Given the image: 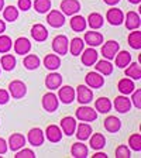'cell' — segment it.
Returning <instances> with one entry per match:
<instances>
[{"mask_svg": "<svg viewBox=\"0 0 141 158\" xmlns=\"http://www.w3.org/2000/svg\"><path fill=\"white\" fill-rule=\"evenodd\" d=\"M76 118L78 120H81V122H95L96 118H97V112H96L93 107H90V106H81V107L76 109Z\"/></svg>", "mask_w": 141, "mask_h": 158, "instance_id": "obj_1", "label": "cell"}, {"mask_svg": "<svg viewBox=\"0 0 141 158\" xmlns=\"http://www.w3.org/2000/svg\"><path fill=\"white\" fill-rule=\"evenodd\" d=\"M75 99L81 105H89L93 99L92 88H89L88 85H79L75 90Z\"/></svg>", "mask_w": 141, "mask_h": 158, "instance_id": "obj_2", "label": "cell"}, {"mask_svg": "<svg viewBox=\"0 0 141 158\" xmlns=\"http://www.w3.org/2000/svg\"><path fill=\"white\" fill-rule=\"evenodd\" d=\"M68 48H69V41L68 37L64 34H59L55 38L52 40V51L58 55H65L68 54Z\"/></svg>", "mask_w": 141, "mask_h": 158, "instance_id": "obj_3", "label": "cell"}, {"mask_svg": "<svg viewBox=\"0 0 141 158\" xmlns=\"http://www.w3.org/2000/svg\"><path fill=\"white\" fill-rule=\"evenodd\" d=\"M9 93L11 95L13 99H23L27 93V86L23 81H11L9 83Z\"/></svg>", "mask_w": 141, "mask_h": 158, "instance_id": "obj_4", "label": "cell"}, {"mask_svg": "<svg viewBox=\"0 0 141 158\" xmlns=\"http://www.w3.org/2000/svg\"><path fill=\"white\" fill-rule=\"evenodd\" d=\"M41 105H43V107H44V110H45V112L52 113V112H55L56 109H58L59 99H58V96H56L55 93L48 92V93H45V95L43 96Z\"/></svg>", "mask_w": 141, "mask_h": 158, "instance_id": "obj_5", "label": "cell"}, {"mask_svg": "<svg viewBox=\"0 0 141 158\" xmlns=\"http://www.w3.org/2000/svg\"><path fill=\"white\" fill-rule=\"evenodd\" d=\"M47 23L54 28H61L65 24V14L59 10H49L47 14Z\"/></svg>", "mask_w": 141, "mask_h": 158, "instance_id": "obj_6", "label": "cell"}, {"mask_svg": "<svg viewBox=\"0 0 141 158\" xmlns=\"http://www.w3.org/2000/svg\"><path fill=\"white\" fill-rule=\"evenodd\" d=\"M118 49H120V45H118L117 41L110 40V41H107V43H105L102 45V56L105 59L112 61V59L116 56V54L118 52Z\"/></svg>", "mask_w": 141, "mask_h": 158, "instance_id": "obj_7", "label": "cell"}, {"mask_svg": "<svg viewBox=\"0 0 141 158\" xmlns=\"http://www.w3.org/2000/svg\"><path fill=\"white\" fill-rule=\"evenodd\" d=\"M112 105L114 106L116 112L124 114V113L130 112V109H131V100L127 98V95H120V96H117V98L113 100Z\"/></svg>", "mask_w": 141, "mask_h": 158, "instance_id": "obj_8", "label": "cell"}, {"mask_svg": "<svg viewBox=\"0 0 141 158\" xmlns=\"http://www.w3.org/2000/svg\"><path fill=\"white\" fill-rule=\"evenodd\" d=\"M58 99L64 105H71V103L75 100V89L72 86H59L58 88Z\"/></svg>", "mask_w": 141, "mask_h": 158, "instance_id": "obj_9", "label": "cell"}, {"mask_svg": "<svg viewBox=\"0 0 141 158\" xmlns=\"http://www.w3.org/2000/svg\"><path fill=\"white\" fill-rule=\"evenodd\" d=\"M27 140H28V143L33 145V147H39L41 144H44L45 135H44V131L39 127H34L28 131Z\"/></svg>", "mask_w": 141, "mask_h": 158, "instance_id": "obj_10", "label": "cell"}, {"mask_svg": "<svg viewBox=\"0 0 141 158\" xmlns=\"http://www.w3.org/2000/svg\"><path fill=\"white\" fill-rule=\"evenodd\" d=\"M59 9L65 16H73L81 10V3L79 0H62Z\"/></svg>", "mask_w": 141, "mask_h": 158, "instance_id": "obj_11", "label": "cell"}, {"mask_svg": "<svg viewBox=\"0 0 141 158\" xmlns=\"http://www.w3.org/2000/svg\"><path fill=\"white\" fill-rule=\"evenodd\" d=\"M106 20H107L112 26H120V24L124 23V13H123L120 9H116V7L109 9L107 13H106Z\"/></svg>", "mask_w": 141, "mask_h": 158, "instance_id": "obj_12", "label": "cell"}, {"mask_svg": "<svg viewBox=\"0 0 141 158\" xmlns=\"http://www.w3.org/2000/svg\"><path fill=\"white\" fill-rule=\"evenodd\" d=\"M13 48L16 54L26 55V54H28L31 51V43H30V40L26 38V37H19L13 43Z\"/></svg>", "mask_w": 141, "mask_h": 158, "instance_id": "obj_13", "label": "cell"}, {"mask_svg": "<svg viewBox=\"0 0 141 158\" xmlns=\"http://www.w3.org/2000/svg\"><path fill=\"white\" fill-rule=\"evenodd\" d=\"M61 130H62V134L68 135V137L75 134V130H76L75 117H72V116H65V117H62V120H61Z\"/></svg>", "mask_w": 141, "mask_h": 158, "instance_id": "obj_14", "label": "cell"}, {"mask_svg": "<svg viewBox=\"0 0 141 158\" xmlns=\"http://www.w3.org/2000/svg\"><path fill=\"white\" fill-rule=\"evenodd\" d=\"M44 135H45V138L49 143H59L62 140V130L56 124H49L48 127L45 128Z\"/></svg>", "mask_w": 141, "mask_h": 158, "instance_id": "obj_15", "label": "cell"}, {"mask_svg": "<svg viewBox=\"0 0 141 158\" xmlns=\"http://www.w3.org/2000/svg\"><path fill=\"white\" fill-rule=\"evenodd\" d=\"M85 82L89 88L92 89H99L105 85V78L103 75H100L99 72H89L85 76Z\"/></svg>", "mask_w": 141, "mask_h": 158, "instance_id": "obj_16", "label": "cell"}, {"mask_svg": "<svg viewBox=\"0 0 141 158\" xmlns=\"http://www.w3.org/2000/svg\"><path fill=\"white\" fill-rule=\"evenodd\" d=\"M7 145H9V148L11 151H19L20 148H23L26 145V137L21 133H13L9 137Z\"/></svg>", "mask_w": 141, "mask_h": 158, "instance_id": "obj_17", "label": "cell"}, {"mask_svg": "<svg viewBox=\"0 0 141 158\" xmlns=\"http://www.w3.org/2000/svg\"><path fill=\"white\" fill-rule=\"evenodd\" d=\"M124 23H126V28L127 30H138L141 26V20H140V14L135 11H127L124 16Z\"/></svg>", "mask_w": 141, "mask_h": 158, "instance_id": "obj_18", "label": "cell"}, {"mask_svg": "<svg viewBox=\"0 0 141 158\" xmlns=\"http://www.w3.org/2000/svg\"><path fill=\"white\" fill-rule=\"evenodd\" d=\"M92 133H93L92 127H90V124H88L86 122L76 124L75 135H76V138H78V141H86V140H89V137H90Z\"/></svg>", "mask_w": 141, "mask_h": 158, "instance_id": "obj_19", "label": "cell"}, {"mask_svg": "<svg viewBox=\"0 0 141 158\" xmlns=\"http://www.w3.org/2000/svg\"><path fill=\"white\" fill-rule=\"evenodd\" d=\"M82 56H81V61H82V64L85 66H92V65H95V62L97 61V56H99V54H97V51H96L95 48H90L89 47L88 49H83L82 52Z\"/></svg>", "mask_w": 141, "mask_h": 158, "instance_id": "obj_20", "label": "cell"}, {"mask_svg": "<svg viewBox=\"0 0 141 158\" xmlns=\"http://www.w3.org/2000/svg\"><path fill=\"white\" fill-rule=\"evenodd\" d=\"M62 85V75H59L58 72L51 71V73L45 76V86L49 90H56L59 86Z\"/></svg>", "mask_w": 141, "mask_h": 158, "instance_id": "obj_21", "label": "cell"}, {"mask_svg": "<svg viewBox=\"0 0 141 158\" xmlns=\"http://www.w3.org/2000/svg\"><path fill=\"white\" fill-rule=\"evenodd\" d=\"M31 37L34 38V41H37V43H43V41H45L47 38H48V30L45 28V26H43V24H34L33 27H31Z\"/></svg>", "mask_w": 141, "mask_h": 158, "instance_id": "obj_22", "label": "cell"}, {"mask_svg": "<svg viewBox=\"0 0 141 158\" xmlns=\"http://www.w3.org/2000/svg\"><path fill=\"white\" fill-rule=\"evenodd\" d=\"M89 47H99L103 43V35L99 31H86L85 38H83Z\"/></svg>", "mask_w": 141, "mask_h": 158, "instance_id": "obj_23", "label": "cell"}, {"mask_svg": "<svg viewBox=\"0 0 141 158\" xmlns=\"http://www.w3.org/2000/svg\"><path fill=\"white\" fill-rule=\"evenodd\" d=\"M69 26H71V28H72L73 31H76V33H82V31L86 30L88 23H86L85 17L78 16V14H73L72 19L69 20Z\"/></svg>", "mask_w": 141, "mask_h": 158, "instance_id": "obj_24", "label": "cell"}, {"mask_svg": "<svg viewBox=\"0 0 141 158\" xmlns=\"http://www.w3.org/2000/svg\"><path fill=\"white\" fill-rule=\"evenodd\" d=\"M71 155L73 158H88L89 157V148L83 143H75L71 147Z\"/></svg>", "mask_w": 141, "mask_h": 158, "instance_id": "obj_25", "label": "cell"}, {"mask_svg": "<svg viewBox=\"0 0 141 158\" xmlns=\"http://www.w3.org/2000/svg\"><path fill=\"white\" fill-rule=\"evenodd\" d=\"M126 76L133 81H140L141 79V65L138 62H130L127 66H126Z\"/></svg>", "mask_w": 141, "mask_h": 158, "instance_id": "obj_26", "label": "cell"}, {"mask_svg": "<svg viewBox=\"0 0 141 158\" xmlns=\"http://www.w3.org/2000/svg\"><path fill=\"white\" fill-rule=\"evenodd\" d=\"M95 69H96V72H99L100 75L109 76V75H112V72H113V64L109 59H100V61H96L95 62Z\"/></svg>", "mask_w": 141, "mask_h": 158, "instance_id": "obj_27", "label": "cell"}, {"mask_svg": "<svg viewBox=\"0 0 141 158\" xmlns=\"http://www.w3.org/2000/svg\"><path fill=\"white\" fill-rule=\"evenodd\" d=\"M130 62H131V54L128 52V51H120V49H118V52L116 54V56H114L116 66L120 69H124Z\"/></svg>", "mask_w": 141, "mask_h": 158, "instance_id": "obj_28", "label": "cell"}, {"mask_svg": "<svg viewBox=\"0 0 141 158\" xmlns=\"http://www.w3.org/2000/svg\"><path fill=\"white\" fill-rule=\"evenodd\" d=\"M117 89L122 95H130V93L135 89V83H134V81L130 78H123L118 81Z\"/></svg>", "mask_w": 141, "mask_h": 158, "instance_id": "obj_29", "label": "cell"}, {"mask_svg": "<svg viewBox=\"0 0 141 158\" xmlns=\"http://www.w3.org/2000/svg\"><path fill=\"white\" fill-rule=\"evenodd\" d=\"M105 128L109 133L114 134V133L120 131V128H122V120L118 117H116V116H109L105 120Z\"/></svg>", "mask_w": 141, "mask_h": 158, "instance_id": "obj_30", "label": "cell"}, {"mask_svg": "<svg viewBox=\"0 0 141 158\" xmlns=\"http://www.w3.org/2000/svg\"><path fill=\"white\" fill-rule=\"evenodd\" d=\"M86 23L92 30H99L102 28L103 24H105V19L100 13H90L86 19Z\"/></svg>", "mask_w": 141, "mask_h": 158, "instance_id": "obj_31", "label": "cell"}, {"mask_svg": "<svg viewBox=\"0 0 141 158\" xmlns=\"http://www.w3.org/2000/svg\"><path fill=\"white\" fill-rule=\"evenodd\" d=\"M113 105H112V100L109 98H99L95 102V110L97 113H102V114H106L112 110Z\"/></svg>", "mask_w": 141, "mask_h": 158, "instance_id": "obj_32", "label": "cell"}, {"mask_svg": "<svg viewBox=\"0 0 141 158\" xmlns=\"http://www.w3.org/2000/svg\"><path fill=\"white\" fill-rule=\"evenodd\" d=\"M44 66L48 71H56L61 66V58L58 56V54H48L44 58Z\"/></svg>", "mask_w": 141, "mask_h": 158, "instance_id": "obj_33", "label": "cell"}, {"mask_svg": "<svg viewBox=\"0 0 141 158\" xmlns=\"http://www.w3.org/2000/svg\"><path fill=\"white\" fill-rule=\"evenodd\" d=\"M83 48H85V41L82 38H79V37H75V38L71 40L68 49L73 56H79V54L83 51Z\"/></svg>", "mask_w": 141, "mask_h": 158, "instance_id": "obj_34", "label": "cell"}, {"mask_svg": "<svg viewBox=\"0 0 141 158\" xmlns=\"http://www.w3.org/2000/svg\"><path fill=\"white\" fill-rule=\"evenodd\" d=\"M90 148L92 150H95V151H97V150H102L103 147L106 145V138L105 135L102 134V133H95V134H90Z\"/></svg>", "mask_w": 141, "mask_h": 158, "instance_id": "obj_35", "label": "cell"}, {"mask_svg": "<svg viewBox=\"0 0 141 158\" xmlns=\"http://www.w3.org/2000/svg\"><path fill=\"white\" fill-rule=\"evenodd\" d=\"M39 64H41L39 58L37 55H34V54H26V56H24V59H23L24 68L28 69V71H34V69H37L39 66Z\"/></svg>", "mask_w": 141, "mask_h": 158, "instance_id": "obj_36", "label": "cell"}, {"mask_svg": "<svg viewBox=\"0 0 141 158\" xmlns=\"http://www.w3.org/2000/svg\"><path fill=\"white\" fill-rule=\"evenodd\" d=\"M16 56L11 55V54H4L3 56H2V59H0V66L4 69V71H13L14 68H16Z\"/></svg>", "mask_w": 141, "mask_h": 158, "instance_id": "obj_37", "label": "cell"}, {"mask_svg": "<svg viewBox=\"0 0 141 158\" xmlns=\"http://www.w3.org/2000/svg\"><path fill=\"white\" fill-rule=\"evenodd\" d=\"M127 43L133 49H137V51L141 49V31H138V30H131V33L128 34Z\"/></svg>", "mask_w": 141, "mask_h": 158, "instance_id": "obj_38", "label": "cell"}, {"mask_svg": "<svg viewBox=\"0 0 141 158\" xmlns=\"http://www.w3.org/2000/svg\"><path fill=\"white\" fill-rule=\"evenodd\" d=\"M3 19L9 23H14L19 19V9L14 6H7L6 9L3 7Z\"/></svg>", "mask_w": 141, "mask_h": 158, "instance_id": "obj_39", "label": "cell"}, {"mask_svg": "<svg viewBox=\"0 0 141 158\" xmlns=\"http://www.w3.org/2000/svg\"><path fill=\"white\" fill-rule=\"evenodd\" d=\"M34 10L39 14H45L51 10V0H34Z\"/></svg>", "mask_w": 141, "mask_h": 158, "instance_id": "obj_40", "label": "cell"}, {"mask_svg": "<svg viewBox=\"0 0 141 158\" xmlns=\"http://www.w3.org/2000/svg\"><path fill=\"white\" fill-rule=\"evenodd\" d=\"M128 148L135 152L141 151V134L140 133H134L128 138Z\"/></svg>", "mask_w": 141, "mask_h": 158, "instance_id": "obj_41", "label": "cell"}, {"mask_svg": "<svg viewBox=\"0 0 141 158\" xmlns=\"http://www.w3.org/2000/svg\"><path fill=\"white\" fill-rule=\"evenodd\" d=\"M13 47V41L9 35H4V34H0V54H6L9 52Z\"/></svg>", "mask_w": 141, "mask_h": 158, "instance_id": "obj_42", "label": "cell"}, {"mask_svg": "<svg viewBox=\"0 0 141 158\" xmlns=\"http://www.w3.org/2000/svg\"><path fill=\"white\" fill-rule=\"evenodd\" d=\"M114 157L116 158H130L131 157V151H130V148H128L127 145L122 144V145H118V147L116 148Z\"/></svg>", "mask_w": 141, "mask_h": 158, "instance_id": "obj_43", "label": "cell"}, {"mask_svg": "<svg viewBox=\"0 0 141 158\" xmlns=\"http://www.w3.org/2000/svg\"><path fill=\"white\" fill-rule=\"evenodd\" d=\"M14 158H35V152L30 148H20L19 151H16Z\"/></svg>", "mask_w": 141, "mask_h": 158, "instance_id": "obj_44", "label": "cell"}, {"mask_svg": "<svg viewBox=\"0 0 141 158\" xmlns=\"http://www.w3.org/2000/svg\"><path fill=\"white\" fill-rule=\"evenodd\" d=\"M133 96H131V105H134L137 109H141V89L133 90Z\"/></svg>", "mask_w": 141, "mask_h": 158, "instance_id": "obj_45", "label": "cell"}, {"mask_svg": "<svg viewBox=\"0 0 141 158\" xmlns=\"http://www.w3.org/2000/svg\"><path fill=\"white\" fill-rule=\"evenodd\" d=\"M17 9L21 10V11H28L30 9H31V6H33V2L31 0H19L17 2Z\"/></svg>", "mask_w": 141, "mask_h": 158, "instance_id": "obj_46", "label": "cell"}, {"mask_svg": "<svg viewBox=\"0 0 141 158\" xmlns=\"http://www.w3.org/2000/svg\"><path fill=\"white\" fill-rule=\"evenodd\" d=\"M10 100V93L9 90H4V89H0V105H6Z\"/></svg>", "mask_w": 141, "mask_h": 158, "instance_id": "obj_47", "label": "cell"}, {"mask_svg": "<svg viewBox=\"0 0 141 158\" xmlns=\"http://www.w3.org/2000/svg\"><path fill=\"white\" fill-rule=\"evenodd\" d=\"M7 150H9V145H7V141L4 140V138L0 137V155L6 154Z\"/></svg>", "mask_w": 141, "mask_h": 158, "instance_id": "obj_48", "label": "cell"}, {"mask_svg": "<svg viewBox=\"0 0 141 158\" xmlns=\"http://www.w3.org/2000/svg\"><path fill=\"white\" fill-rule=\"evenodd\" d=\"M92 158H107V154H105V152H100L97 150V152H96V154H93Z\"/></svg>", "mask_w": 141, "mask_h": 158, "instance_id": "obj_49", "label": "cell"}, {"mask_svg": "<svg viewBox=\"0 0 141 158\" xmlns=\"http://www.w3.org/2000/svg\"><path fill=\"white\" fill-rule=\"evenodd\" d=\"M107 6H116V4L120 3V0H103Z\"/></svg>", "mask_w": 141, "mask_h": 158, "instance_id": "obj_50", "label": "cell"}, {"mask_svg": "<svg viewBox=\"0 0 141 158\" xmlns=\"http://www.w3.org/2000/svg\"><path fill=\"white\" fill-rule=\"evenodd\" d=\"M4 31H6V23L3 20H0V34H3Z\"/></svg>", "mask_w": 141, "mask_h": 158, "instance_id": "obj_51", "label": "cell"}, {"mask_svg": "<svg viewBox=\"0 0 141 158\" xmlns=\"http://www.w3.org/2000/svg\"><path fill=\"white\" fill-rule=\"evenodd\" d=\"M128 3H131V4H140L141 0H128Z\"/></svg>", "mask_w": 141, "mask_h": 158, "instance_id": "obj_52", "label": "cell"}, {"mask_svg": "<svg viewBox=\"0 0 141 158\" xmlns=\"http://www.w3.org/2000/svg\"><path fill=\"white\" fill-rule=\"evenodd\" d=\"M3 7H4V0H0V11L3 10Z\"/></svg>", "mask_w": 141, "mask_h": 158, "instance_id": "obj_53", "label": "cell"}]
</instances>
